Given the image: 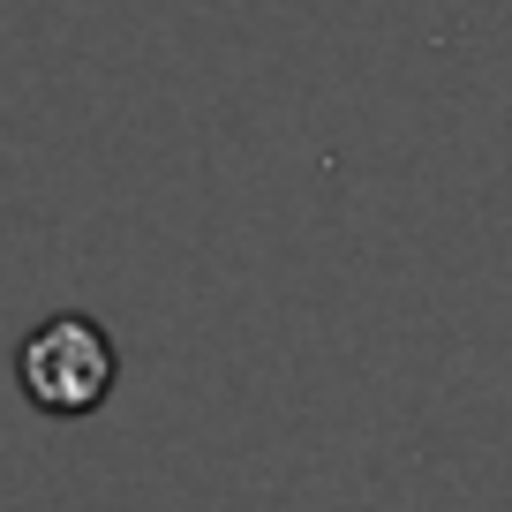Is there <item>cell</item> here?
<instances>
[{"label": "cell", "mask_w": 512, "mask_h": 512, "mask_svg": "<svg viewBox=\"0 0 512 512\" xmlns=\"http://www.w3.org/2000/svg\"><path fill=\"white\" fill-rule=\"evenodd\" d=\"M113 377H121V354H113V339L91 317H46L16 354L23 400L46 407V415H91V407H106Z\"/></svg>", "instance_id": "6da1fadb"}]
</instances>
